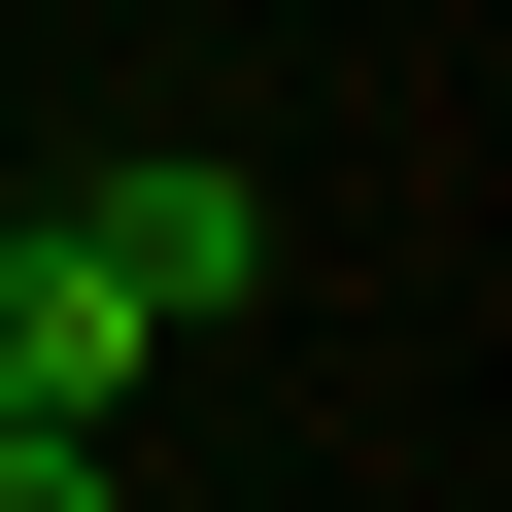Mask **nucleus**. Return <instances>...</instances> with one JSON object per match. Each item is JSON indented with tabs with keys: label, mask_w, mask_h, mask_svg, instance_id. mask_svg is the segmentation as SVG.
Instances as JSON below:
<instances>
[{
	"label": "nucleus",
	"mask_w": 512,
	"mask_h": 512,
	"mask_svg": "<svg viewBox=\"0 0 512 512\" xmlns=\"http://www.w3.org/2000/svg\"><path fill=\"white\" fill-rule=\"evenodd\" d=\"M0 512H137V478H103V444H35V410H0Z\"/></svg>",
	"instance_id": "obj_3"
},
{
	"label": "nucleus",
	"mask_w": 512,
	"mask_h": 512,
	"mask_svg": "<svg viewBox=\"0 0 512 512\" xmlns=\"http://www.w3.org/2000/svg\"><path fill=\"white\" fill-rule=\"evenodd\" d=\"M69 239H103V274H137L171 342H205L239 274H274V205H239V171H171V137H137V171H69Z\"/></svg>",
	"instance_id": "obj_2"
},
{
	"label": "nucleus",
	"mask_w": 512,
	"mask_h": 512,
	"mask_svg": "<svg viewBox=\"0 0 512 512\" xmlns=\"http://www.w3.org/2000/svg\"><path fill=\"white\" fill-rule=\"evenodd\" d=\"M137 376H171V308L103 274V239H69V205H35V239H0V410H35V444H103Z\"/></svg>",
	"instance_id": "obj_1"
}]
</instances>
